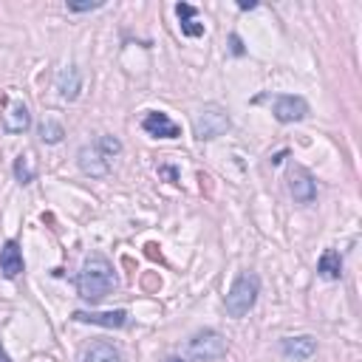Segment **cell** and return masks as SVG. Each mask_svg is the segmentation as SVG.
<instances>
[{"mask_svg":"<svg viewBox=\"0 0 362 362\" xmlns=\"http://www.w3.org/2000/svg\"><path fill=\"white\" fill-rule=\"evenodd\" d=\"M116 288V274H113V266L107 257L102 255H88L79 274H76V291L85 303H99L105 300L110 291Z\"/></svg>","mask_w":362,"mask_h":362,"instance_id":"cell-1","label":"cell"},{"mask_svg":"<svg viewBox=\"0 0 362 362\" xmlns=\"http://www.w3.org/2000/svg\"><path fill=\"white\" fill-rule=\"evenodd\" d=\"M122 153V141L116 136H99L93 139L90 144H82L79 153H76V164L85 175L90 178H105L113 167V158Z\"/></svg>","mask_w":362,"mask_h":362,"instance_id":"cell-2","label":"cell"},{"mask_svg":"<svg viewBox=\"0 0 362 362\" xmlns=\"http://www.w3.org/2000/svg\"><path fill=\"white\" fill-rule=\"evenodd\" d=\"M257 294H260V277H257L255 272H240V274L235 277L232 288L226 291V300H223L226 314L235 317V320L246 317V314L255 308Z\"/></svg>","mask_w":362,"mask_h":362,"instance_id":"cell-3","label":"cell"},{"mask_svg":"<svg viewBox=\"0 0 362 362\" xmlns=\"http://www.w3.org/2000/svg\"><path fill=\"white\" fill-rule=\"evenodd\" d=\"M226 130H229V113H226L221 105H215V102L204 105V107L195 113V119H192V133H195L198 141L218 139V136H223Z\"/></svg>","mask_w":362,"mask_h":362,"instance_id":"cell-4","label":"cell"},{"mask_svg":"<svg viewBox=\"0 0 362 362\" xmlns=\"http://www.w3.org/2000/svg\"><path fill=\"white\" fill-rule=\"evenodd\" d=\"M0 119H3V130L11 133V136L25 133V130L31 127V110H28V105H25L20 96H14V93H6V105H3Z\"/></svg>","mask_w":362,"mask_h":362,"instance_id":"cell-5","label":"cell"},{"mask_svg":"<svg viewBox=\"0 0 362 362\" xmlns=\"http://www.w3.org/2000/svg\"><path fill=\"white\" fill-rule=\"evenodd\" d=\"M187 351H189L192 359H221V356L226 354V339H223L218 331L204 328V331H198V334L189 339Z\"/></svg>","mask_w":362,"mask_h":362,"instance_id":"cell-6","label":"cell"},{"mask_svg":"<svg viewBox=\"0 0 362 362\" xmlns=\"http://www.w3.org/2000/svg\"><path fill=\"white\" fill-rule=\"evenodd\" d=\"M288 192H291V198L297 204H314V198H317V181H314V175L305 167L294 164L288 170Z\"/></svg>","mask_w":362,"mask_h":362,"instance_id":"cell-7","label":"cell"},{"mask_svg":"<svg viewBox=\"0 0 362 362\" xmlns=\"http://www.w3.org/2000/svg\"><path fill=\"white\" fill-rule=\"evenodd\" d=\"M272 113H274L277 122L291 124V122L305 119V113H308V102H305L303 96H294V93H280V96L274 99Z\"/></svg>","mask_w":362,"mask_h":362,"instance_id":"cell-8","label":"cell"},{"mask_svg":"<svg viewBox=\"0 0 362 362\" xmlns=\"http://www.w3.org/2000/svg\"><path fill=\"white\" fill-rule=\"evenodd\" d=\"M141 130L156 136V139H178L181 136V127L161 110H150L144 119H141Z\"/></svg>","mask_w":362,"mask_h":362,"instance_id":"cell-9","label":"cell"},{"mask_svg":"<svg viewBox=\"0 0 362 362\" xmlns=\"http://www.w3.org/2000/svg\"><path fill=\"white\" fill-rule=\"evenodd\" d=\"M71 320L102 325V328H122L127 322V311L124 308H116V311H74Z\"/></svg>","mask_w":362,"mask_h":362,"instance_id":"cell-10","label":"cell"},{"mask_svg":"<svg viewBox=\"0 0 362 362\" xmlns=\"http://www.w3.org/2000/svg\"><path fill=\"white\" fill-rule=\"evenodd\" d=\"M23 269H25V263H23L20 243L17 240H6L0 246V272H3V277L14 280L17 274H23Z\"/></svg>","mask_w":362,"mask_h":362,"instance_id":"cell-11","label":"cell"},{"mask_svg":"<svg viewBox=\"0 0 362 362\" xmlns=\"http://www.w3.org/2000/svg\"><path fill=\"white\" fill-rule=\"evenodd\" d=\"M79 88H82V74L76 65H65L59 74H57V93L62 102H74L79 96Z\"/></svg>","mask_w":362,"mask_h":362,"instance_id":"cell-12","label":"cell"},{"mask_svg":"<svg viewBox=\"0 0 362 362\" xmlns=\"http://www.w3.org/2000/svg\"><path fill=\"white\" fill-rule=\"evenodd\" d=\"M280 351H283V356L303 362V359L314 356V351H317V339L308 337V334H303V337H286V339L280 342Z\"/></svg>","mask_w":362,"mask_h":362,"instance_id":"cell-13","label":"cell"},{"mask_svg":"<svg viewBox=\"0 0 362 362\" xmlns=\"http://www.w3.org/2000/svg\"><path fill=\"white\" fill-rule=\"evenodd\" d=\"M317 272L325 280H339L342 277V257H339V252L337 249H325L320 255V260H317Z\"/></svg>","mask_w":362,"mask_h":362,"instance_id":"cell-14","label":"cell"},{"mask_svg":"<svg viewBox=\"0 0 362 362\" xmlns=\"http://www.w3.org/2000/svg\"><path fill=\"white\" fill-rule=\"evenodd\" d=\"M82 362H122V354H119V348H113L110 342H90L88 348H85V356H82Z\"/></svg>","mask_w":362,"mask_h":362,"instance_id":"cell-15","label":"cell"},{"mask_svg":"<svg viewBox=\"0 0 362 362\" xmlns=\"http://www.w3.org/2000/svg\"><path fill=\"white\" fill-rule=\"evenodd\" d=\"M175 14H178V20H181V34H184V37H201V34H204V23L195 20L198 11H195L189 3H178V6H175Z\"/></svg>","mask_w":362,"mask_h":362,"instance_id":"cell-16","label":"cell"},{"mask_svg":"<svg viewBox=\"0 0 362 362\" xmlns=\"http://www.w3.org/2000/svg\"><path fill=\"white\" fill-rule=\"evenodd\" d=\"M34 175H37V167H34L31 153L20 156V158L14 161V178H17L20 184H28V181H34Z\"/></svg>","mask_w":362,"mask_h":362,"instance_id":"cell-17","label":"cell"},{"mask_svg":"<svg viewBox=\"0 0 362 362\" xmlns=\"http://www.w3.org/2000/svg\"><path fill=\"white\" fill-rule=\"evenodd\" d=\"M62 136H65V130H62L59 122L45 119V122L40 124V139H42L45 144H57V141H62Z\"/></svg>","mask_w":362,"mask_h":362,"instance_id":"cell-18","label":"cell"},{"mask_svg":"<svg viewBox=\"0 0 362 362\" xmlns=\"http://www.w3.org/2000/svg\"><path fill=\"white\" fill-rule=\"evenodd\" d=\"M102 3L96 0V3H68V11H93V8H99Z\"/></svg>","mask_w":362,"mask_h":362,"instance_id":"cell-19","label":"cell"},{"mask_svg":"<svg viewBox=\"0 0 362 362\" xmlns=\"http://www.w3.org/2000/svg\"><path fill=\"white\" fill-rule=\"evenodd\" d=\"M232 51H235V54H243V45H240V40H238L235 34H232Z\"/></svg>","mask_w":362,"mask_h":362,"instance_id":"cell-20","label":"cell"},{"mask_svg":"<svg viewBox=\"0 0 362 362\" xmlns=\"http://www.w3.org/2000/svg\"><path fill=\"white\" fill-rule=\"evenodd\" d=\"M0 362H11V359H8V354H6V348H3V345H0Z\"/></svg>","mask_w":362,"mask_h":362,"instance_id":"cell-21","label":"cell"},{"mask_svg":"<svg viewBox=\"0 0 362 362\" xmlns=\"http://www.w3.org/2000/svg\"><path fill=\"white\" fill-rule=\"evenodd\" d=\"M167 362H189V359H184V356H170Z\"/></svg>","mask_w":362,"mask_h":362,"instance_id":"cell-22","label":"cell"}]
</instances>
